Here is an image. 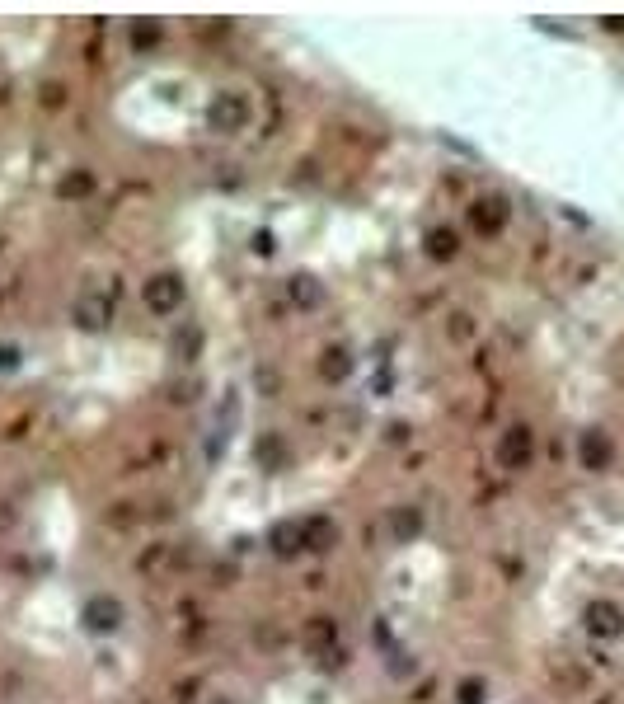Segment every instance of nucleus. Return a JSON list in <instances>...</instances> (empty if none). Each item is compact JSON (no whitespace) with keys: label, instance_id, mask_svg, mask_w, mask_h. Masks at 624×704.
I'll use <instances>...</instances> for the list:
<instances>
[{"label":"nucleus","instance_id":"nucleus-1","mask_svg":"<svg viewBox=\"0 0 624 704\" xmlns=\"http://www.w3.org/2000/svg\"><path fill=\"white\" fill-rule=\"evenodd\" d=\"M249 118H254V108H249V99L240 90H221L207 104V127H212L216 137H240L244 127H249Z\"/></svg>","mask_w":624,"mask_h":704},{"label":"nucleus","instance_id":"nucleus-2","mask_svg":"<svg viewBox=\"0 0 624 704\" xmlns=\"http://www.w3.org/2000/svg\"><path fill=\"white\" fill-rule=\"evenodd\" d=\"M141 301L151 315H179L183 310V277L179 273H155L141 287Z\"/></svg>","mask_w":624,"mask_h":704},{"label":"nucleus","instance_id":"nucleus-3","mask_svg":"<svg viewBox=\"0 0 624 704\" xmlns=\"http://www.w3.org/2000/svg\"><path fill=\"white\" fill-rule=\"evenodd\" d=\"M531 460H535V432L526 428V423H512V428L498 437V465L503 470H531Z\"/></svg>","mask_w":624,"mask_h":704},{"label":"nucleus","instance_id":"nucleus-4","mask_svg":"<svg viewBox=\"0 0 624 704\" xmlns=\"http://www.w3.org/2000/svg\"><path fill=\"white\" fill-rule=\"evenodd\" d=\"M582 629L592 634L596 643H615L624 634V606L615 601H587V611H582Z\"/></svg>","mask_w":624,"mask_h":704},{"label":"nucleus","instance_id":"nucleus-5","mask_svg":"<svg viewBox=\"0 0 624 704\" xmlns=\"http://www.w3.org/2000/svg\"><path fill=\"white\" fill-rule=\"evenodd\" d=\"M71 320L85 329V334H99V329H108V320H113V296L108 291H80L76 306H71Z\"/></svg>","mask_w":624,"mask_h":704},{"label":"nucleus","instance_id":"nucleus-6","mask_svg":"<svg viewBox=\"0 0 624 704\" xmlns=\"http://www.w3.org/2000/svg\"><path fill=\"white\" fill-rule=\"evenodd\" d=\"M507 221H512V207H507L503 193H484V198H474L470 226L479 230V235H503Z\"/></svg>","mask_w":624,"mask_h":704},{"label":"nucleus","instance_id":"nucleus-7","mask_svg":"<svg viewBox=\"0 0 624 704\" xmlns=\"http://www.w3.org/2000/svg\"><path fill=\"white\" fill-rule=\"evenodd\" d=\"M578 460H582V470H592V475L610 470V465H615V442H610V432H601V428L582 432V437H578Z\"/></svg>","mask_w":624,"mask_h":704},{"label":"nucleus","instance_id":"nucleus-8","mask_svg":"<svg viewBox=\"0 0 624 704\" xmlns=\"http://www.w3.org/2000/svg\"><path fill=\"white\" fill-rule=\"evenodd\" d=\"M338 545V521L315 512V517H301V550L305 554H329Z\"/></svg>","mask_w":624,"mask_h":704},{"label":"nucleus","instance_id":"nucleus-9","mask_svg":"<svg viewBox=\"0 0 624 704\" xmlns=\"http://www.w3.org/2000/svg\"><path fill=\"white\" fill-rule=\"evenodd\" d=\"M80 620H85L90 634H113V629L122 625V601L118 597H90L85 611H80Z\"/></svg>","mask_w":624,"mask_h":704},{"label":"nucleus","instance_id":"nucleus-10","mask_svg":"<svg viewBox=\"0 0 624 704\" xmlns=\"http://www.w3.org/2000/svg\"><path fill=\"white\" fill-rule=\"evenodd\" d=\"M301 643L310 653H334L338 648V620L334 615H310L301 629Z\"/></svg>","mask_w":624,"mask_h":704},{"label":"nucleus","instance_id":"nucleus-11","mask_svg":"<svg viewBox=\"0 0 624 704\" xmlns=\"http://www.w3.org/2000/svg\"><path fill=\"white\" fill-rule=\"evenodd\" d=\"M287 296H291V306H296V310H315L324 301V287L310 273H296L287 282Z\"/></svg>","mask_w":624,"mask_h":704},{"label":"nucleus","instance_id":"nucleus-12","mask_svg":"<svg viewBox=\"0 0 624 704\" xmlns=\"http://www.w3.org/2000/svg\"><path fill=\"white\" fill-rule=\"evenodd\" d=\"M268 545H273L277 559H291V554H305L301 550V521H277L268 531Z\"/></svg>","mask_w":624,"mask_h":704},{"label":"nucleus","instance_id":"nucleus-13","mask_svg":"<svg viewBox=\"0 0 624 704\" xmlns=\"http://www.w3.org/2000/svg\"><path fill=\"white\" fill-rule=\"evenodd\" d=\"M460 254V235L451 226H432L427 230V259H437V263H446V259H456Z\"/></svg>","mask_w":624,"mask_h":704},{"label":"nucleus","instance_id":"nucleus-14","mask_svg":"<svg viewBox=\"0 0 624 704\" xmlns=\"http://www.w3.org/2000/svg\"><path fill=\"white\" fill-rule=\"evenodd\" d=\"M390 531H395L399 545L418 540L423 536V512H418V507H395V512H390Z\"/></svg>","mask_w":624,"mask_h":704},{"label":"nucleus","instance_id":"nucleus-15","mask_svg":"<svg viewBox=\"0 0 624 704\" xmlns=\"http://www.w3.org/2000/svg\"><path fill=\"white\" fill-rule=\"evenodd\" d=\"M254 460H259L263 470H287V442L277 432H268V437L254 442Z\"/></svg>","mask_w":624,"mask_h":704},{"label":"nucleus","instance_id":"nucleus-16","mask_svg":"<svg viewBox=\"0 0 624 704\" xmlns=\"http://www.w3.org/2000/svg\"><path fill=\"white\" fill-rule=\"evenodd\" d=\"M348 371H352V352L348 348H324V357H320V376H324V381H348Z\"/></svg>","mask_w":624,"mask_h":704},{"label":"nucleus","instance_id":"nucleus-17","mask_svg":"<svg viewBox=\"0 0 624 704\" xmlns=\"http://www.w3.org/2000/svg\"><path fill=\"white\" fill-rule=\"evenodd\" d=\"M198 348H202V334L193 324H188V329H174V357H179V362H193Z\"/></svg>","mask_w":624,"mask_h":704},{"label":"nucleus","instance_id":"nucleus-18","mask_svg":"<svg viewBox=\"0 0 624 704\" xmlns=\"http://www.w3.org/2000/svg\"><path fill=\"white\" fill-rule=\"evenodd\" d=\"M456 700L460 704H484L488 700V681H484V676H465L460 690H456Z\"/></svg>","mask_w":624,"mask_h":704},{"label":"nucleus","instance_id":"nucleus-19","mask_svg":"<svg viewBox=\"0 0 624 704\" xmlns=\"http://www.w3.org/2000/svg\"><path fill=\"white\" fill-rule=\"evenodd\" d=\"M90 188H94V179L85 174V169H80V174H66V179H61L57 193H61V198H85Z\"/></svg>","mask_w":624,"mask_h":704},{"label":"nucleus","instance_id":"nucleus-20","mask_svg":"<svg viewBox=\"0 0 624 704\" xmlns=\"http://www.w3.org/2000/svg\"><path fill=\"white\" fill-rule=\"evenodd\" d=\"M160 43V24H132V47H155Z\"/></svg>","mask_w":624,"mask_h":704},{"label":"nucleus","instance_id":"nucleus-21","mask_svg":"<svg viewBox=\"0 0 624 704\" xmlns=\"http://www.w3.org/2000/svg\"><path fill=\"white\" fill-rule=\"evenodd\" d=\"M0 367L15 371V367H19V348H10V343H5V348H0Z\"/></svg>","mask_w":624,"mask_h":704},{"label":"nucleus","instance_id":"nucleus-22","mask_svg":"<svg viewBox=\"0 0 624 704\" xmlns=\"http://www.w3.org/2000/svg\"><path fill=\"white\" fill-rule=\"evenodd\" d=\"M254 249H259V254H273V235H268V230H263V235H254Z\"/></svg>","mask_w":624,"mask_h":704}]
</instances>
